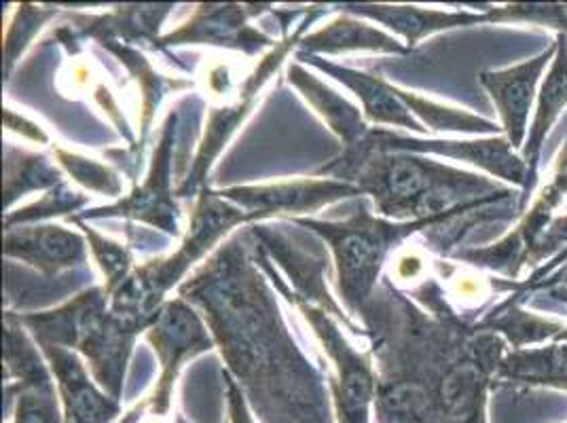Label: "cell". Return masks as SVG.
Listing matches in <instances>:
<instances>
[{
    "instance_id": "6da1fadb",
    "label": "cell",
    "mask_w": 567,
    "mask_h": 423,
    "mask_svg": "<svg viewBox=\"0 0 567 423\" xmlns=\"http://www.w3.org/2000/svg\"><path fill=\"white\" fill-rule=\"evenodd\" d=\"M318 174L362 188L373 197L381 216L401 223L478 210L508 195L483 176L415 153L373 151L364 142L343 148Z\"/></svg>"
},
{
    "instance_id": "7a4b0ae2",
    "label": "cell",
    "mask_w": 567,
    "mask_h": 423,
    "mask_svg": "<svg viewBox=\"0 0 567 423\" xmlns=\"http://www.w3.org/2000/svg\"><path fill=\"white\" fill-rule=\"evenodd\" d=\"M104 288H87L51 311L16 316L37 343L62 345L83 353L97 385L121 399L125 369L141 329L106 307Z\"/></svg>"
},
{
    "instance_id": "3957f363",
    "label": "cell",
    "mask_w": 567,
    "mask_h": 423,
    "mask_svg": "<svg viewBox=\"0 0 567 423\" xmlns=\"http://www.w3.org/2000/svg\"><path fill=\"white\" fill-rule=\"evenodd\" d=\"M455 216L457 214H447L401 223L369 210V206H362L346 220L290 216V223L316 234L329 246L334 260L339 297L346 303L348 313L355 316L369 303L383 265L396 255L394 250H401L399 246L402 241L422 229L453 220Z\"/></svg>"
},
{
    "instance_id": "277c9868",
    "label": "cell",
    "mask_w": 567,
    "mask_h": 423,
    "mask_svg": "<svg viewBox=\"0 0 567 423\" xmlns=\"http://www.w3.org/2000/svg\"><path fill=\"white\" fill-rule=\"evenodd\" d=\"M246 223H255L248 212L218 197L216 190L204 188L193 206L189 229L176 252L138 265L111 297V309L144 332L159 307L166 303L167 292L181 283L190 267L204 259L231 229Z\"/></svg>"
},
{
    "instance_id": "5b68a950",
    "label": "cell",
    "mask_w": 567,
    "mask_h": 423,
    "mask_svg": "<svg viewBox=\"0 0 567 423\" xmlns=\"http://www.w3.org/2000/svg\"><path fill=\"white\" fill-rule=\"evenodd\" d=\"M260 265L265 267L269 280L280 290V295L297 307V311L306 318L313 337L318 339L320 348L329 355L334 367V381H332V396L337 402L339 423H369L371 406L378 394V376L373 373V364L369 353L355 350L348 341V337L339 329V322L332 313L311 306L303 297H299L282 276L274 271L267 257L260 252Z\"/></svg>"
},
{
    "instance_id": "8992f818",
    "label": "cell",
    "mask_w": 567,
    "mask_h": 423,
    "mask_svg": "<svg viewBox=\"0 0 567 423\" xmlns=\"http://www.w3.org/2000/svg\"><path fill=\"white\" fill-rule=\"evenodd\" d=\"M313 11V9H311ZM313 22V18L309 16L303 24L297 25L295 32H290L288 37H284V41L276 43L269 49L259 64L255 66V71L250 72L244 83L239 85L236 97H231L229 102H220L213 104L208 109V118H206V130L204 136L197 146V153L193 157L187 176L181 180V185L176 187L178 197H195L199 190H204L206 176L210 172L216 157L223 153V148L227 146V142L234 138L237 130L241 127V123L250 117L260 90L265 87V83L271 79L274 72L282 66L286 55L295 48H299L301 39L306 37L308 25Z\"/></svg>"
},
{
    "instance_id": "52a82bcc",
    "label": "cell",
    "mask_w": 567,
    "mask_h": 423,
    "mask_svg": "<svg viewBox=\"0 0 567 423\" xmlns=\"http://www.w3.org/2000/svg\"><path fill=\"white\" fill-rule=\"evenodd\" d=\"M178 111H169L162 123L159 141L155 144L153 159L142 185L132 188L130 195L117 202L81 212L74 218L95 220V218H127L144 223L153 229H159L169 237H181V208L176 204V190L172 188V165H174V148L178 136Z\"/></svg>"
},
{
    "instance_id": "ba28073f",
    "label": "cell",
    "mask_w": 567,
    "mask_h": 423,
    "mask_svg": "<svg viewBox=\"0 0 567 423\" xmlns=\"http://www.w3.org/2000/svg\"><path fill=\"white\" fill-rule=\"evenodd\" d=\"M144 337L155 350L162 369L153 394L146 399L151 415L157 420L167 415L172 406L174 383L181 369L197 353L213 350L214 341L202 316L183 297L159 307L151 327L144 330Z\"/></svg>"
},
{
    "instance_id": "9c48e42d",
    "label": "cell",
    "mask_w": 567,
    "mask_h": 423,
    "mask_svg": "<svg viewBox=\"0 0 567 423\" xmlns=\"http://www.w3.org/2000/svg\"><path fill=\"white\" fill-rule=\"evenodd\" d=\"M269 4H199L183 24L164 34L155 49L214 45L255 55L276 41L252 25Z\"/></svg>"
},
{
    "instance_id": "30bf717a",
    "label": "cell",
    "mask_w": 567,
    "mask_h": 423,
    "mask_svg": "<svg viewBox=\"0 0 567 423\" xmlns=\"http://www.w3.org/2000/svg\"><path fill=\"white\" fill-rule=\"evenodd\" d=\"M373 151L383 153H415V155H441L457 162H468L492 176L532 188V176L527 164L515 155L513 144L506 138L487 141H420L394 134L390 130H369L362 141Z\"/></svg>"
},
{
    "instance_id": "8fae6325",
    "label": "cell",
    "mask_w": 567,
    "mask_h": 423,
    "mask_svg": "<svg viewBox=\"0 0 567 423\" xmlns=\"http://www.w3.org/2000/svg\"><path fill=\"white\" fill-rule=\"evenodd\" d=\"M237 208L248 212L255 223L278 214H313L339 199L364 195L362 188L334 178H297L267 185H244L216 190Z\"/></svg>"
},
{
    "instance_id": "7c38bea8",
    "label": "cell",
    "mask_w": 567,
    "mask_h": 423,
    "mask_svg": "<svg viewBox=\"0 0 567 423\" xmlns=\"http://www.w3.org/2000/svg\"><path fill=\"white\" fill-rule=\"evenodd\" d=\"M55 379L58 396L64 406V423H111L117 420L121 404L104 392L87 371L79 353L62 345L37 343Z\"/></svg>"
},
{
    "instance_id": "4fadbf2b",
    "label": "cell",
    "mask_w": 567,
    "mask_h": 423,
    "mask_svg": "<svg viewBox=\"0 0 567 423\" xmlns=\"http://www.w3.org/2000/svg\"><path fill=\"white\" fill-rule=\"evenodd\" d=\"M4 257L22 260L45 278L83 267L90 260V246L83 231L62 225L39 223L4 229Z\"/></svg>"
},
{
    "instance_id": "5bb4252c",
    "label": "cell",
    "mask_w": 567,
    "mask_h": 423,
    "mask_svg": "<svg viewBox=\"0 0 567 423\" xmlns=\"http://www.w3.org/2000/svg\"><path fill=\"white\" fill-rule=\"evenodd\" d=\"M557 51V43L538 58L511 66L506 71L485 72L481 83L487 87L496 104L497 115L502 118V127L506 132V141L513 148L525 146L527 141V121L532 113L536 85L543 76L548 62H553Z\"/></svg>"
},
{
    "instance_id": "9a60e30c",
    "label": "cell",
    "mask_w": 567,
    "mask_h": 423,
    "mask_svg": "<svg viewBox=\"0 0 567 423\" xmlns=\"http://www.w3.org/2000/svg\"><path fill=\"white\" fill-rule=\"evenodd\" d=\"M284 227H269V225H255L252 234L257 236L262 248L271 255V259L278 260L284 274L290 280V288L309 301L311 306L320 307L332 313L337 320H343L346 327L360 330L354 322L346 316V311L332 301L327 283H324V267L329 260L324 257H316L306 248L290 241V237L282 231Z\"/></svg>"
},
{
    "instance_id": "2e32d148",
    "label": "cell",
    "mask_w": 567,
    "mask_h": 423,
    "mask_svg": "<svg viewBox=\"0 0 567 423\" xmlns=\"http://www.w3.org/2000/svg\"><path fill=\"white\" fill-rule=\"evenodd\" d=\"M299 58H308L306 62H309L313 69L329 74L334 81H339L348 90H352L355 97L362 102V115L367 118V123L385 125V127H401V130L417 132V134L427 132V127L413 117L411 111L406 109V104L402 102L399 87L390 85L381 76H373L369 72L350 69V66H341V64H334V62L316 58V55L299 53Z\"/></svg>"
},
{
    "instance_id": "e0dca14e",
    "label": "cell",
    "mask_w": 567,
    "mask_h": 423,
    "mask_svg": "<svg viewBox=\"0 0 567 423\" xmlns=\"http://www.w3.org/2000/svg\"><path fill=\"white\" fill-rule=\"evenodd\" d=\"M337 9L341 13L385 25L388 30L402 37L406 49L415 48L425 37L441 30L489 22V16H478L468 11H439L406 4H339Z\"/></svg>"
},
{
    "instance_id": "ac0fdd59",
    "label": "cell",
    "mask_w": 567,
    "mask_h": 423,
    "mask_svg": "<svg viewBox=\"0 0 567 423\" xmlns=\"http://www.w3.org/2000/svg\"><path fill=\"white\" fill-rule=\"evenodd\" d=\"M172 9L174 4H125L102 16H71L72 30L79 37H90L97 43H153L155 48L162 39V25Z\"/></svg>"
},
{
    "instance_id": "d6986e66",
    "label": "cell",
    "mask_w": 567,
    "mask_h": 423,
    "mask_svg": "<svg viewBox=\"0 0 567 423\" xmlns=\"http://www.w3.org/2000/svg\"><path fill=\"white\" fill-rule=\"evenodd\" d=\"M288 83L308 100L309 106L322 117V121L337 134L343 148L354 146L369 134L367 118L350 100L337 94L318 74L309 71L301 62L288 66Z\"/></svg>"
},
{
    "instance_id": "ffe728a7",
    "label": "cell",
    "mask_w": 567,
    "mask_h": 423,
    "mask_svg": "<svg viewBox=\"0 0 567 423\" xmlns=\"http://www.w3.org/2000/svg\"><path fill=\"white\" fill-rule=\"evenodd\" d=\"M306 55H341L350 51H379L404 55L409 49L401 41L375 25L362 22L360 18L341 13L329 24L306 34L299 43Z\"/></svg>"
},
{
    "instance_id": "44dd1931",
    "label": "cell",
    "mask_w": 567,
    "mask_h": 423,
    "mask_svg": "<svg viewBox=\"0 0 567 423\" xmlns=\"http://www.w3.org/2000/svg\"><path fill=\"white\" fill-rule=\"evenodd\" d=\"M97 45L106 49L117 60L118 64L134 76V81L141 87V138L132 151L136 155H142L144 142L148 141V134H151L153 118H155L157 109L162 106L164 97L167 94L187 90V87H190V83L189 81H183V79H167L164 74H159L153 69L151 60L132 45H123L117 41H102Z\"/></svg>"
},
{
    "instance_id": "7402d4cb",
    "label": "cell",
    "mask_w": 567,
    "mask_h": 423,
    "mask_svg": "<svg viewBox=\"0 0 567 423\" xmlns=\"http://www.w3.org/2000/svg\"><path fill=\"white\" fill-rule=\"evenodd\" d=\"M567 106V37L561 32L557 37V51L553 58V66L544 79L540 94H538V106L536 117L529 125V134L523 146V162L529 167L532 185L536 178V164L543 151L544 138L553 123L559 118L561 111Z\"/></svg>"
},
{
    "instance_id": "603a6c76",
    "label": "cell",
    "mask_w": 567,
    "mask_h": 423,
    "mask_svg": "<svg viewBox=\"0 0 567 423\" xmlns=\"http://www.w3.org/2000/svg\"><path fill=\"white\" fill-rule=\"evenodd\" d=\"M62 185V167L39 153H25L18 146L4 151V208L32 190H51Z\"/></svg>"
},
{
    "instance_id": "cb8c5ba5",
    "label": "cell",
    "mask_w": 567,
    "mask_h": 423,
    "mask_svg": "<svg viewBox=\"0 0 567 423\" xmlns=\"http://www.w3.org/2000/svg\"><path fill=\"white\" fill-rule=\"evenodd\" d=\"M499 375L567 390V345L513 353L499 364Z\"/></svg>"
},
{
    "instance_id": "d4e9b609",
    "label": "cell",
    "mask_w": 567,
    "mask_h": 423,
    "mask_svg": "<svg viewBox=\"0 0 567 423\" xmlns=\"http://www.w3.org/2000/svg\"><path fill=\"white\" fill-rule=\"evenodd\" d=\"M71 223H74L87 239L90 255H92V259L95 260V265L100 267V271L104 276L102 288L109 297H113L118 288L125 283V280L132 276V271L136 269L132 248L125 246V244H118L111 237L102 236L97 229L90 227L87 220L71 216Z\"/></svg>"
},
{
    "instance_id": "484cf974",
    "label": "cell",
    "mask_w": 567,
    "mask_h": 423,
    "mask_svg": "<svg viewBox=\"0 0 567 423\" xmlns=\"http://www.w3.org/2000/svg\"><path fill=\"white\" fill-rule=\"evenodd\" d=\"M402 102L406 104V109L411 111L413 117L422 125H427V130L432 132H460V134H489L496 130V123L487 121V118L476 117L473 113L466 111H457L445 104L432 102L424 95L411 94L399 90Z\"/></svg>"
},
{
    "instance_id": "4316f807",
    "label": "cell",
    "mask_w": 567,
    "mask_h": 423,
    "mask_svg": "<svg viewBox=\"0 0 567 423\" xmlns=\"http://www.w3.org/2000/svg\"><path fill=\"white\" fill-rule=\"evenodd\" d=\"M53 157L58 165L62 167V172H66L72 178V183H76L79 187L85 190H92L104 197H118L123 195V180L113 167L106 164H100L90 157H83L79 153L64 151L60 146L53 148Z\"/></svg>"
},
{
    "instance_id": "83f0119b",
    "label": "cell",
    "mask_w": 567,
    "mask_h": 423,
    "mask_svg": "<svg viewBox=\"0 0 567 423\" xmlns=\"http://www.w3.org/2000/svg\"><path fill=\"white\" fill-rule=\"evenodd\" d=\"M90 204V195L74 190L66 183L58 185L55 188L48 190L39 202L20 208L18 212H7L4 216V229L11 227H22V225H39L45 223L49 218L55 216H64L72 212V216L81 214V208Z\"/></svg>"
},
{
    "instance_id": "f1b7e54d",
    "label": "cell",
    "mask_w": 567,
    "mask_h": 423,
    "mask_svg": "<svg viewBox=\"0 0 567 423\" xmlns=\"http://www.w3.org/2000/svg\"><path fill=\"white\" fill-rule=\"evenodd\" d=\"M58 16L55 9H41L34 4H22L16 11V18L11 20L7 39H4V62H7V74L13 71V64L20 60L34 34Z\"/></svg>"
},
{
    "instance_id": "f546056e",
    "label": "cell",
    "mask_w": 567,
    "mask_h": 423,
    "mask_svg": "<svg viewBox=\"0 0 567 423\" xmlns=\"http://www.w3.org/2000/svg\"><path fill=\"white\" fill-rule=\"evenodd\" d=\"M16 423H60L64 415L58 411V392L53 383L16 385Z\"/></svg>"
},
{
    "instance_id": "4dcf8cb0",
    "label": "cell",
    "mask_w": 567,
    "mask_h": 423,
    "mask_svg": "<svg viewBox=\"0 0 567 423\" xmlns=\"http://www.w3.org/2000/svg\"><path fill=\"white\" fill-rule=\"evenodd\" d=\"M544 259H550L553 262L548 267H544L543 271H538L534 276V280H538L540 276L550 274L557 265H561L567 260V214L559 216L550 223L548 231H544V236L538 239V244L534 246V250L527 257V265H538Z\"/></svg>"
},
{
    "instance_id": "1f68e13d",
    "label": "cell",
    "mask_w": 567,
    "mask_h": 423,
    "mask_svg": "<svg viewBox=\"0 0 567 423\" xmlns=\"http://www.w3.org/2000/svg\"><path fill=\"white\" fill-rule=\"evenodd\" d=\"M445 280H450L451 297L464 306H481L492 295V282L478 274L455 269L451 276H445Z\"/></svg>"
},
{
    "instance_id": "d6a6232c",
    "label": "cell",
    "mask_w": 567,
    "mask_h": 423,
    "mask_svg": "<svg viewBox=\"0 0 567 423\" xmlns=\"http://www.w3.org/2000/svg\"><path fill=\"white\" fill-rule=\"evenodd\" d=\"M392 267V278L399 283L424 282L425 274H427V255L417 246H406L396 250V255L390 260Z\"/></svg>"
},
{
    "instance_id": "836d02e7",
    "label": "cell",
    "mask_w": 567,
    "mask_h": 423,
    "mask_svg": "<svg viewBox=\"0 0 567 423\" xmlns=\"http://www.w3.org/2000/svg\"><path fill=\"white\" fill-rule=\"evenodd\" d=\"M2 118H4V130L18 134L22 141L34 142V144H49V136L45 134V130L41 125L32 123L24 115L16 113L13 109L7 106L4 113H2Z\"/></svg>"
},
{
    "instance_id": "e575fe53",
    "label": "cell",
    "mask_w": 567,
    "mask_h": 423,
    "mask_svg": "<svg viewBox=\"0 0 567 423\" xmlns=\"http://www.w3.org/2000/svg\"><path fill=\"white\" fill-rule=\"evenodd\" d=\"M227 396H229V415H231V423H252V417L246 409L244 396L236 385V381L227 375Z\"/></svg>"
},
{
    "instance_id": "d590c367",
    "label": "cell",
    "mask_w": 567,
    "mask_h": 423,
    "mask_svg": "<svg viewBox=\"0 0 567 423\" xmlns=\"http://www.w3.org/2000/svg\"><path fill=\"white\" fill-rule=\"evenodd\" d=\"M148 411V402L144 400L142 404H138L136 409H132L123 420H118L117 423H141L142 417H144V413Z\"/></svg>"
},
{
    "instance_id": "8d00e7d4",
    "label": "cell",
    "mask_w": 567,
    "mask_h": 423,
    "mask_svg": "<svg viewBox=\"0 0 567 423\" xmlns=\"http://www.w3.org/2000/svg\"><path fill=\"white\" fill-rule=\"evenodd\" d=\"M555 295H557V297H559V299H561V301H566V303H567V288H561V290H557V292H555Z\"/></svg>"
},
{
    "instance_id": "74e56055",
    "label": "cell",
    "mask_w": 567,
    "mask_h": 423,
    "mask_svg": "<svg viewBox=\"0 0 567 423\" xmlns=\"http://www.w3.org/2000/svg\"><path fill=\"white\" fill-rule=\"evenodd\" d=\"M564 278H566V282H567V267H566V271H564Z\"/></svg>"
}]
</instances>
